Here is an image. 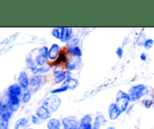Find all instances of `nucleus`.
Listing matches in <instances>:
<instances>
[{"mask_svg": "<svg viewBox=\"0 0 154 129\" xmlns=\"http://www.w3.org/2000/svg\"><path fill=\"white\" fill-rule=\"evenodd\" d=\"M147 93H148L147 87L143 84H138V85L133 86L132 88H129L128 94L130 98V101H135L139 100L141 98L144 97Z\"/></svg>", "mask_w": 154, "mask_h": 129, "instance_id": "obj_1", "label": "nucleus"}, {"mask_svg": "<svg viewBox=\"0 0 154 129\" xmlns=\"http://www.w3.org/2000/svg\"><path fill=\"white\" fill-rule=\"evenodd\" d=\"M60 105H61V99L57 94H54L47 98L42 103V106L48 109L51 113L58 110Z\"/></svg>", "mask_w": 154, "mask_h": 129, "instance_id": "obj_2", "label": "nucleus"}, {"mask_svg": "<svg viewBox=\"0 0 154 129\" xmlns=\"http://www.w3.org/2000/svg\"><path fill=\"white\" fill-rule=\"evenodd\" d=\"M129 101H130V98H129L128 93H126L122 91V90H120L117 94L115 104L122 112H125L128 106H129Z\"/></svg>", "mask_w": 154, "mask_h": 129, "instance_id": "obj_3", "label": "nucleus"}, {"mask_svg": "<svg viewBox=\"0 0 154 129\" xmlns=\"http://www.w3.org/2000/svg\"><path fill=\"white\" fill-rule=\"evenodd\" d=\"M62 129H79V121L75 116L65 117L62 119Z\"/></svg>", "mask_w": 154, "mask_h": 129, "instance_id": "obj_4", "label": "nucleus"}, {"mask_svg": "<svg viewBox=\"0 0 154 129\" xmlns=\"http://www.w3.org/2000/svg\"><path fill=\"white\" fill-rule=\"evenodd\" d=\"M93 117L87 114L79 121V129H93Z\"/></svg>", "mask_w": 154, "mask_h": 129, "instance_id": "obj_5", "label": "nucleus"}, {"mask_svg": "<svg viewBox=\"0 0 154 129\" xmlns=\"http://www.w3.org/2000/svg\"><path fill=\"white\" fill-rule=\"evenodd\" d=\"M5 106L11 112H16L20 106V98L16 97H8Z\"/></svg>", "mask_w": 154, "mask_h": 129, "instance_id": "obj_6", "label": "nucleus"}, {"mask_svg": "<svg viewBox=\"0 0 154 129\" xmlns=\"http://www.w3.org/2000/svg\"><path fill=\"white\" fill-rule=\"evenodd\" d=\"M121 113L122 112L119 109L118 106L116 105L115 103L110 104L109 107H108V116H109V118L111 121H114V120L117 119L120 116Z\"/></svg>", "mask_w": 154, "mask_h": 129, "instance_id": "obj_7", "label": "nucleus"}, {"mask_svg": "<svg viewBox=\"0 0 154 129\" xmlns=\"http://www.w3.org/2000/svg\"><path fill=\"white\" fill-rule=\"evenodd\" d=\"M42 80H43V77L41 75H35V76H33L29 81V91H32V92H36V90L41 86Z\"/></svg>", "mask_w": 154, "mask_h": 129, "instance_id": "obj_8", "label": "nucleus"}, {"mask_svg": "<svg viewBox=\"0 0 154 129\" xmlns=\"http://www.w3.org/2000/svg\"><path fill=\"white\" fill-rule=\"evenodd\" d=\"M35 115L39 118L43 120L44 122L48 121V119L51 118V112L48 109H46L45 106H42V105L38 108L35 112Z\"/></svg>", "mask_w": 154, "mask_h": 129, "instance_id": "obj_9", "label": "nucleus"}, {"mask_svg": "<svg viewBox=\"0 0 154 129\" xmlns=\"http://www.w3.org/2000/svg\"><path fill=\"white\" fill-rule=\"evenodd\" d=\"M107 123V119L103 114H98L93 122V129H101Z\"/></svg>", "mask_w": 154, "mask_h": 129, "instance_id": "obj_10", "label": "nucleus"}, {"mask_svg": "<svg viewBox=\"0 0 154 129\" xmlns=\"http://www.w3.org/2000/svg\"><path fill=\"white\" fill-rule=\"evenodd\" d=\"M22 93V88L19 84H14L8 88V97L19 98Z\"/></svg>", "mask_w": 154, "mask_h": 129, "instance_id": "obj_11", "label": "nucleus"}, {"mask_svg": "<svg viewBox=\"0 0 154 129\" xmlns=\"http://www.w3.org/2000/svg\"><path fill=\"white\" fill-rule=\"evenodd\" d=\"M47 129H62V121L57 118L51 117L47 121Z\"/></svg>", "mask_w": 154, "mask_h": 129, "instance_id": "obj_12", "label": "nucleus"}, {"mask_svg": "<svg viewBox=\"0 0 154 129\" xmlns=\"http://www.w3.org/2000/svg\"><path fill=\"white\" fill-rule=\"evenodd\" d=\"M29 125V120L26 117L20 118L17 120L14 125V129H27Z\"/></svg>", "mask_w": 154, "mask_h": 129, "instance_id": "obj_13", "label": "nucleus"}, {"mask_svg": "<svg viewBox=\"0 0 154 129\" xmlns=\"http://www.w3.org/2000/svg\"><path fill=\"white\" fill-rule=\"evenodd\" d=\"M80 65H81V58L79 57L73 56L67 63V68L72 71V70H77Z\"/></svg>", "mask_w": 154, "mask_h": 129, "instance_id": "obj_14", "label": "nucleus"}, {"mask_svg": "<svg viewBox=\"0 0 154 129\" xmlns=\"http://www.w3.org/2000/svg\"><path fill=\"white\" fill-rule=\"evenodd\" d=\"M18 82L19 85L22 88H27V87L29 85V80L28 76L26 73L24 71H22L20 73L19 77H18Z\"/></svg>", "mask_w": 154, "mask_h": 129, "instance_id": "obj_15", "label": "nucleus"}, {"mask_svg": "<svg viewBox=\"0 0 154 129\" xmlns=\"http://www.w3.org/2000/svg\"><path fill=\"white\" fill-rule=\"evenodd\" d=\"M59 52H60V46L57 44H54L50 48L48 51V58L51 60H54L59 56Z\"/></svg>", "mask_w": 154, "mask_h": 129, "instance_id": "obj_16", "label": "nucleus"}, {"mask_svg": "<svg viewBox=\"0 0 154 129\" xmlns=\"http://www.w3.org/2000/svg\"><path fill=\"white\" fill-rule=\"evenodd\" d=\"M78 86V80L76 79H73V78H68L65 82H63V86H65L68 88V89H74L76 88Z\"/></svg>", "mask_w": 154, "mask_h": 129, "instance_id": "obj_17", "label": "nucleus"}, {"mask_svg": "<svg viewBox=\"0 0 154 129\" xmlns=\"http://www.w3.org/2000/svg\"><path fill=\"white\" fill-rule=\"evenodd\" d=\"M70 77V73L68 71H63L59 75H57V76H55V81L56 83H61V82H65L68 78Z\"/></svg>", "mask_w": 154, "mask_h": 129, "instance_id": "obj_18", "label": "nucleus"}, {"mask_svg": "<svg viewBox=\"0 0 154 129\" xmlns=\"http://www.w3.org/2000/svg\"><path fill=\"white\" fill-rule=\"evenodd\" d=\"M21 100L23 103H28L31 98V92L29 88H22V93H21Z\"/></svg>", "mask_w": 154, "mask_h": 129, "instance_id": "obj_19", "label": "nucleus"}, {"mask_svg": "<svg viewBox=\"0 0 154 129\" xmlns=\"http://www.w3.org/2000/svg\"><path fill=\"white\" fill-rule=\"evenodd\" d=\"M72 29L71 28H64L63 31V37H62L61 40L63 42H67L72 38Z\"/></svg>", "mask_w": 154, "mask_h": 129, "instance_id": "obj_20", "label": "nucleus"}, {"mask_svg": "<svg viewBox=\"0 0 154 129\" xmlns=\"http://www.w3.org/2000/svg\"><path fill=\"white\" fill-rule=\"evenodd\" d=\"M63 31H64V27L55 28L53 29L52 34L54 35V37L56 38L60 39V40H61L62 37H63Z\"/></svg>", "mask_w": 154, "mask_h": 129, "instance_id": "obj_21", "label": "nucleus"}, {"mask_svg": "<svg viewBox=\"0 0 154 129\" xmlns=\"http://www.w3.org/2000/svg\"><path fill=\"white\" fill-rule=\"evenodd\" d=\"M69 53H71L73 56L75 57H81L82 56V51L78 46L70 47L69 49Z\"/></svg>", "mask_w": 154, "mask_h": 129, "instance_id": "obj_22", "label": "nucleus"}, {"mask_svg": "<svg viewBox=\"0 0 154 129\" xmlns=\"http://www.w3.org/2000/svg\"><path fill=\"white\" fill-rule=\"evenodd\" d=\"M146 35L144 33H140L138 34V38H137V40H136V44L138 46H144V44H145L146 41Z\"/></svg>", "mask_w": 154, "mask_h": 129, "instance_id": "obj_23", "label": "nucleus"}, {"mask_svg": "<svg viewBox=\"0 0 154 129\" xmlns=\"http://www.w3.org/2000/svg\"><path fill=\"white\" fill-rule=\"evenodd\" d=\"M30 122H31L32 124H34V125H41V124H42L45 122L43 120L39 118L36 115L32 116L31 118H30Z\"/></svg>", "mask_w": 154, "mask_h": 129, "instance_id": "obj_24", "label": "nucleus"}, {"mask_svg": "<svg viewBox=\"0 0 154 129\" xmlns=\"http://www.w3.org/2000/svg\"><path fill=\"white\" fill-rule=\"evenodd\" d=\"M50 68H51V67H50L49 65L43 66V67H41V68H36L35 70H33V72H34V73L43 74V73H45V72L48 71V70H50Z\"/></svg>", "mask_w": 154, "mask_h": 129, "instance_id": "obj_25", "label": "nucleus"}, {"mask_svg": "<svg viewBox=\"0 0 154 129\" xmlns=\"http://www.w3.org/2000/svg\"><path fill=\"white\" fill-rule=\"evenodd\" d=\"M153 44H154V40L153 39L151 38H148L146 40L145 44H144V46L146 50H150L151 49L152 46H153Z\"/></svg>", "mask_w": 154, "mask_h": 129, "instance_id": "obj_26", "label": "nucleus"}, {"mask_svg": "<svg viewBox=\"0 0 154 129\" xmlns=\"http://www.w3.org/2000/svg\"><path fill=\"white\" fill-rule=\"evenodd\" d=\"M9 121L0 118V129H8Z\"/></svg>", "mask_w": 154, "mask_h": 129, "instance_id": "obj_27", "label": "nucleus"}, {"mask_svg": "<svg viewBox=\"0 0 154 129\" xmlns=\"http://www.w3.org/2000/svg\"><path fill=\"white\" fill-rule=\"evenodd\" d=\"M67 90H68V88H66V87L61 86V87H60V88H57V89L53 90V91L51 92V93H52V94H57V93L63 92H66V91H67Z\"/></svg>", "mask_w": 154, "mask_h": 129, "instance_id": "obj_28", "label": "nucleus"}, {"mask_svg": "<svg viewBox=\"0 0 154 129\" xmlns=\"http://www.w3.org/2000/svg\"><path fill=\"white\" fill-rule=\"evenodd\" d=\"M143 104H144V106H145L147 109H149V108L151 107V106L153 105V101L147 99V100H144V101H143Z\"/></svg>", "mask_w": 154, "mask_h": 129, "instance_id": "obj_29", "label": "nucleus"}, {"mask_svg": "<svg viewBox=\"0 0 154 129\" xmlns=\"http://www.w3.org/2000/svg\"><path fill=\"white\" fill-rule=\"evenodd\" d=\"M63 70H62L61 68H60L59 66H57V67H55V68H54V76H57V75H59L60 73H61V72H63Z\"/></svg>", "mask_w": 154, "mask_h": 129, "instance_id": "obj_30", "label": "nucleus"}, {"mask_svg": "<svg viewBox=\"0 0 154 129\" xmlns=\"http://www.w3.org/2000/svg\"><path fill=\"white\" fill-rule=\"evenodd\" d=\"M116 54L117 55V56L119 57L120 58H121L123 57V49L121 47H118L117 48V51H116Z\"/></svg>", "mask_w": 154, "mask_h": 129, "instance_id": "obj_31", "label": "nucleus"}, {"mask_svg": "<svg viewBox=\"0 0 154 129\" xmlns=\"http://www.w3.org/2000/svg\"><path fill=\"white\" fill-rule=\"evenodd\" d=\"M66 58L63 54H60V56H59L58 59H57V62H66Z\"/></svg>", "mask_w": 154, "mask_h": 129, "instance_id": "obj_32", "label": "nucleus"}, {"mask_svg": "<svg viewBox=\"0 0 154 129\" xmlns=\"http://www.w3.org/2000/svg\"><path fill=\"white\" fill-rule=\"evenodd\" d=\"M141 59L142 60V61H146L147 60V55H146L145 53H141Z\"/></svg>", "mask_w": 154, "mask_h": 129, "instance_id": "obj_33", "label": "nucleus"}, {"mask_svg": "<svg viewBox=\"0 0 154 129\" xmlns=\"http://www.w3.org/2000/svg\"><path fill=\"white\" fill-rule=\"evenodd\" d=\"M105 129H117V128H116V127H114V126L110 125V126H108V127L105 128Z\"/></svg>", "mask_w": 154, "mask_h": 129, "instance_id": "obj_34", "label": "nucleus"}, {"mask_svg": "<svg viewBox=\"0 0 154 129\" xmlns=\"http://www.w3.org/2000/svg\"><path fill=\"white\" fill-rule=\"evenodd\" d=\"M27 129H35V128H31V127H29V128H28Z\"/></svg>", "mask_w": 154, "mask_h": 129, "instance_id": "obj_35", "label": "nucleus"}, {"mask_svg": "<svg viewBox=\"0 0 154 129\" xmlns=\"http://www.w3.org/2000/svg\"><path fill=\"white\" fill-rule=\"evenodd\" d=\"M153 100H154V94H153Z\"/></svg>", "mask_w": 154, "mask_h": 129, "instance_id": "obj_36", "label": "nucleus"}]
</instances>
